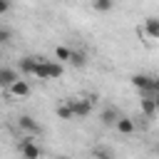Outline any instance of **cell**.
<instances>
[{"label": "cell", "mask_w": 159, "mask_h": 159, "mask_svg": "<svg viewBox=\"0 0 159 159\" xmlns=\"http://www.w3.org/2000/svg\"><path fill=\"white\" fill-rule=\"evenodd\" d=\"M20 157L22 159H42V149L32 142V134L20 139Z\"/></svg>", "instance_id": "cell-1"}, {"label": "cell", "mask_w": 159, "mask_h": 159, "mask_svg": "<svg viewBox=\"0 0 159 159\" xmlns=\"http://www.w3.org/2000/svg\"><path fill=\"white\" fill-rule=\"evenodd\" d=\"M67 102H70V107H72V112H75V119H87V117L92 114V102H89V99L72 97V99H67Z\"/></svg>", "instance_id": "cell-2"}, {"label": "cell", "mask_w": 159, "mask_h": 159, "mask_svg": "<svg viewBox=\"0 0 159 159\" xmlns=\"http://www.w3.org/2000/svg\"><path fill=\"white\" fill-rule=\"evenodd\" d=\"M132 84H134V89H139L144 94H154V77H149V75H142V72L132 75Z\"/></svg>", "instance_id": "cell-3"}, {"label": "cell", "mask_w": 159, "mask_h": 159, "mask_svg": "<svg viewBox=\"0 0 159 159\" xmlns=\"http://www.w3.org/2000/svg\"><path fill=\"white\" fill-rule=\"evenodd\" d=\"M17 127H20L22 132H27V134H40V132H42V127H40L30 114H20V117H17Z\"/></svg>", "instance_id": "cell-4"}, {"label": "cell", "mask_w": 159, "mask_h": 159, "mask_svg": "<svg viewBox=\"0 0 159 159\" xmlns=\"http://www.w3.org/2000/svg\"><path fill=\"white\" fill-rule=\"evenodd\" d=\"M37 62H40V57H35V55H25V57H20V75H35Z\"/></svg>", "instance_id": "cell-5"}, {"label": "cell", "mask_w": 159, "mask_h": 159, "mask_svg": "<svg viewBox=\"0 0 159 159\" xmlns=\"http://www.w3.org/2000/svg\"><path fill=\"white\" fill-rule=\"evenodd\" d=\"M17 80H20L17 70H12V67H2V70H0V84H2L5 89H10Z\"/></svg>", "instance_id": "cell-6"}, {"label": "cell", "mask_w": 159, "mask_h": 159, "mask_svg": "<svg viewBox=\"0 0 159 159\" xmlns=\"http://www.w3.org/2000/svg\"><path fill=\"white\" fill-rule=\"evenodd\" d=\"M119 117H122V114L117 112V107H104V109L99 112V122H102L104 127H114Z\"/></svg>", "instance_id": "cell-7"}, {"label": "cell", "mask_w": 159, "mask_h": 159, "mask_svg": "<svg viewBox=\"0 0 159 159\" xmlns=\"http://www.w3.org/2000/svg\"><path fill=\"white\" fill-rule=\"evenodd\" d=\"M144 35L152 37V40H159V17L157 15L144 17Z\"/></svg>", "instance_id": "cell-8"}, {"label": "cell", "mask_w": 159, "mask_h": 159, "mask_svg": "<svg viewBox=\"0 0 159 159\" xmlns=\"http://www.w3.org/2000/svg\"><path fill=\"white\" fill-rule=\"evenodd\" d=\"M35 77H37V80H42V82L52 80V77H50V60H47V57H40L37 70H35Z\"/></svg>", "instance_id": "cell-9"}, {"label": "cell", "mask_w": 159, "mask_h": 159, "mask_svg": "<svg viewBox=\"0 0 159 159\" xmlns=\"http://www.w3.org/2000/svg\"><path fill=\"white\" fill-rule=\"evenodd\" d=\"M7 92H10L12 97H27V94H30V84H27L25 80H17V82H15Z\"/></svg>", "instance_id": "cell-10"}, {"label": "cell", "mask_w": 159, "mask_h": 159, "mask_svg": "<svg viewBox=\"0 0 159 159\" xmlns=\"http://www.w3.org/2000/svg\"><path fill=\"white\" fill-rule=\"evenodd\" d=\"M139 107H142V112H144L147 117H152V114H159V112H157V102H154V94H147V97L139 102Z\"/></svg>", "instance_id": "cell-11"}, {"label": "cell", "mask_w": 159, "mask_h": 159, "mask_svg": "<svg viewBox=\"0 0 159 159\" xmlns=\"http://www.w3.org/2000/svg\"><path fill=\"white\" fill-rule=\"evenodd\" d=\"M114 127H117V132H119V134H132V132H134V119H129V117H124V114H122V117L117 119V124H114Z\"/></svg>", "instance_id": "cell-12"}, {"label": "cell", "mask_w": 159, "mask_h": 159, "mask_svg": "<svg viewBox=\"0 0 159 159\" xmlns=\"http://www.w3.org/2000/svg\"><path fill=\"white\" fill-rule=\"evenodd\" d=\"M55 114H57L60 119H65V122H70V119H75V112H72V107H70V102H65V104H57V107H55Z\"/></svg>", "instance_id": "cell-13"}, {"label": "cell", "mask_w": 159, "mask_h": 159, "mask_svg": "<svg viewBox=\"0 0 159 159\" xmlns=\"http://www.w3.org/2000/svg\"><path fill=\"white\" fill-rule=\"evenodd\" d=\"M55 60H60V62H70V60H72V50L65 47V45H57V47H55Z\"/></svg>", "instance_id": "cell-14"}, {"label": "cell", "mask_w": 159, "mask_h": 159, "mask_svg": "<svg viewBox=\"0 0 159 159\" xmlns=\"http://www.w3.org/2000/svg\"><path fill=\"white\" fill-rule=\"evenodd\" d=\"M92 7L94 12H109L114 7V0H92Z\"/></svg>", "instance_id": "cell-15"}, {"label": "cell", "mask_w": 159, "mask_h": 159, "mask_svg": "<svg viewBox=\"0 0 159 159\" xmlns=\"http://www.w3.org/2000/svg\"><path fill=\"white\" fill-rule=\"evenodd\" d=\"M62 72H65L62 62H60V60H50V77L57 80V77H62Z\"/></svg>", "instance_id": "cell-16"}, {"label": "cell", "mask_w": 159, "mask_h": 159, "mask_svg": "<svg viewBox=\"0 0 159 159\" xmlns=\"http://www.w3.org/2000/svg\"><path fill=\"white\" fill-rule=\"evenodd\" d=\"M87 62V55L84 52H77V50H72V60H70V65H75V67H82Z\"/></svg>", "instance_id": "cell-17"}, {"label": "cell", "mask_w": 159, "mask_h": 159, "mask_svg": "<svg viewBox=\"0 0 159 159\" xmlns=\"http://www.w3.org/2000/svg\"><path fill=\"white\" fill-rule=\"evenodd\" d=\"M0 42H2V45L10 42V30H7V27H0Z\"/></svg>", "instance_id": "cell-18"}, {"label": "cell", "mask_w": 159, "mask_h": 159, "mask_svg": "<svg viewBox=\"0 0 159 159\" xmlns=\"http://www.w3.org/2000/svg\"><path fill=\"white\" fill-rule=\"evenodd\" d=\"M10 12V0H0V15H7Z\"/></svg>", "instance_id": "cell-19"}, {"label": "cell", "mask_w": 159, "mask_h": 159, "mask_svg": "<svg viewBox=\"0 0 159 159\" xmlns=\"http://www.w3.org/2000/svg\"><path fill=\"white\" fill-rule=\"evenodd\" d=\"M94 159H112V154L104 152V149H97V152H94Z\"/></svg>", "instance_id": "cell-20"}, {"label": "cell", "mask_w": 159, "mask_h": 159, "mask_svg": "<svg viewBox=\"0 0 159 159\" xmlns=\"http://www.w3.org/2000/svg\"><path fill=\"white\" fill-rule=\"evenodd\" d=\"M157 92H159V75L154 77V94H157Z\"/></svg>", "instance_id": "cell-21"}, {"label": "cell", "mask_w": 159, "mask_h": 159, "mask_svg": "<svg viewBox=\"0 0 159 159\" xmlns=\"http://www.w3.org/2000/svg\"><path fill=\"white\" fill-rule=\"evenodd\" d=\"M154 102H157V112H159V92L154 94Z\"/></svg>", "instance_id": "cell-22"}, {"label": "cell", "mask_w": 159, "mask_h": 159, "mask_svg": "<svg viewBox=\"0 0 159 159\" xmlns=\"http://www.w3.org/2000/svg\"><path fill=\"white\" fill-rule=\"evenodd\" d=\"M57 159H70V157H57Z\"/></svg>", "instance_id": "cell-23"}, {"label": "cell", "mask_w": 159, "mask_h": 159, "mask_svg": "<svg viewBox=\"0 0 159 159\" xmlns=\"http://www.w3.org/2000/svg\"><path fill=\"white\" fill-rule=\"evenodd\" d=\"M62 2H67V0H62Z\"/></svg>", "instance_id": "cell-24"}]
</instances>
